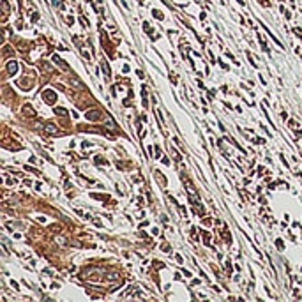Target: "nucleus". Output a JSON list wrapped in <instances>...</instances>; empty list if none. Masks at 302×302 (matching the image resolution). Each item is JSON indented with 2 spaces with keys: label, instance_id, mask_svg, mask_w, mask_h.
<instances>
[{
  "label": "nucleus",
  "instance_id": "nucleus-1",
  "mask_svg": "<svg viewBox=\"0 0 302 302\" xmlns=\"http://www.w3.org/2000/svg\"><path fill=\"white\" fill-rule=\"evenodd\" d=\"M44 131L51 132V134H57V127H55V126H51V124H46V126H44Z\"/></svg>",
  "mask_w": 302,
  "mask_h": 302
},
{
  "label": "nucleus",
  "instance_id": "nucleus-2",
  "mask_svg": "<svg viewBox=\"0 0 302 302\" xmlns=\"http://www.w3.org/2000/svg\"><path fill=\"white\" fill-rule=\"evenodd\" d=\"M25 115H30V117H34V110H32V106H25Z\"/></svg>",
  "mask_w": 302,
  "mask_h": 302
},
{
  "label": "nucleus",
  "instance_id": "nucleus-3",
  "mask_svg": "<svg viewBox=\"0 0 302 302\" xmlns=\"http://www.w3.org/2000/svg\"><path fill=\"white\" fill-rule=\"evenodd\" d=\"M55 62H57L58 65H62V69H67V64H65V62H62L58 57H55Z\"/></svg>",
  "mask_w": 302,
  "mask_h": 302
},
{
  "label": "nucleus",
  "instance_id": "nucleus-4",
  "mask_svg": "<svg viewBox=\"0 0 302 302\" xmlns=\"http://www.w3.org/2000/svg\"><path fill=\"white\" fill-rule=\"evenodd\" d=\"M55 113H58V115H67V112H65L64 108H57V110H55Z\"/></svg>",
  "mask_w": 302,
  "mask_h": 302
},
{
  "label": "nucleus",
  "instance_id": "nucleus-5",
  "mask_svg": "<svg viewBox=\"0 0 302 302\" xmlns=\"http://www.w3.org/2000/svg\"><path fill=\"white\" fill-rule=\"evenodd\" d=\"M9 73H16V64H9Z\"/></svg>",
  "mask_w": 302,
  "mask_h": 302
}]
</instances>
